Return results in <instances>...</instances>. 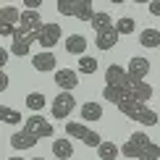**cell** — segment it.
I'll return each instance as SVG.
<instances>
[{
	"label": "cell",
	"mask_w": 160,
	"mask_h": 160,
	"mask_svg": "<svg viewBox=\"0 0 160 160\" xmlns=\"http://www.w3.org/2000/svg\"><path fill=\"white\" fill-rule=\"evenodd\" d=\"M118 110H121L126 118L137 121L139 126H158V121H160V116L150 108V105H142V102H137V100H123V102L118 105Z\"/></svg>",
	"instance_id": "cell-1"
},
{
	"label": "cell",
	"mask_w": 160,
	"mask_h": 160,
	"mask_svg": "<svg viewBox=\"0 0 160 160\" xmlns=\"http://www.w3.org/2000/svg\"><path fill=\"white\" fill-rule=\"evenodd\" d=\"M8 58H11V50L0 48V71H5V66H8Z\"/></svg>",
	"instance_id": "cell-29"
},
{
	"label": "cell",
	"mask_w": 160,
	"mask_h": 160,
	"mask_svg": "<svg viewBox=\"0 0 160 160\" xmlns=\"http://www.w3.org/2000/svg\"><path fill=\"white\" fill-rule=\"evenodd\" d=\"M150 144H152V139L144 134V131H134V134L129 137V142H123V144H121V155L139 160V155H142V152L147 150Z\"/></svg>",
	"instance_id": "cell-4"
},
{
	"label": "cell",
	"mask_w": 160,
	"mask_h": 160,
	"mask_svg": "<svg viewBox=\"0 0 160 160\" xmlns=\"http://www.w3.org/2000/svg\"><path fill=\"white\" fill-rule=\"evenodd\" d=\"M126 92H129V100H137V102L147 105L152 100V87L144 84V82H137V79L129 76V82H126Z\"/></svg>",
	"instance_id": "cell-8"
},
{
	"label": "cell",
	"mask_w": 160,
	"mask_h": 160,
	"mask_svg": "<svg viewBox=\"0 0 160 160\" xmlns=\"http://www.w3.org/2000/svg\"><path fill=\"white\" fill-rule=\"evenodd\" d=\"M42 0H24V11H39Z\"/></svg>",
	"instance_id": "cell-28"
},
{
	"label": "cell",
	"mask_w": 160,
	"mask_h": 160,
	"mask_svg": "<svg viewBox=\"0 0 160 160\" xmlns=\"http://www.w3.org/2000/svg\"><path fill=\"white\" fill-rule=\"evenodd\" d=\"M52 155H55L58 160H71V155H74V144H71L68 137H61V139H52Z\"/></svg>",
	"instance_id": "cell-17"
},
{
	"label": "cell",
	"mask_w": 160,
	"mask_h": 160,
	"mask_svg": "<svg viewBox=\"0 0 160 160\" xmlns=\"http://www.w3.org/2000/svg\"><path fill=\"white\" fill-rule=\"evenodd\" d=\"M147 11L152 13V16H158V18H160V0H152V3L147 5Z\"/></svg>",
	"instance_id": "cell-30"
},
{
	"label": "cell",
	"mask_w": 160,
	"mask_h": 160,
	"mask_svg": "<svg viewBox=\"0 0 160 160\" xmlns=\"http://www.w3.org/2000/svg\"><path fill=\"white\" fill-rule=\"evenodd\" d=\"M66 134H68V139H79V142H84L87 147H100L102 144V139H100L97 131H92L89 126L79 123V121H68L66 123Z\"/></svg>",
	"instance_id": "cell-3"
},
{
	"label": "cell",
	"mask_w": 160,
	"mask_h": 160,
	"mask_svg": "<svg viewBox=\"0 0 160 160\" xmlns=\"http://www.w3.org/2000/svg\"><path fill=\"white\" fill-rule=\"evenodd\" d=\"M0 121L8 126H16V123H21V113L8 108V105H0Z\"/></svg>",
	"instance_id": "cell-25"
},
{
	"label": "cell",
	"mask_w": 160,
	"mask_h": 160,
	"mask_svg": "<svg viewBox=\"0 0 160 160\" xmlns=\"http://www.w3.org/2000/svg\"><path fill=\"white\" fill-rule=\"evenodd\" d=\"M134 29H137V21H134L131 16H121V18L116 21V32H118V34H126V37H129V34H134Z\"/></svg>",
	"instance_id": "cell-26"
},
{
	"label": "cell",
	"mask_w": 160,
	"mask_h": 160,
	"mask_svg": "<svg viewBox=\"0 0 160 160\" xmlns=\"http://www.w3.org/2000/svg\"><path fill=\"white\" fill-rule=\"evenodd\" d=\"M8 160H26V158H18V155H13V158H8Z\"/></svg>",
	"instance_id": "cell-32"
},
{
	"label": "cell",
	"mask_w": 160,
	"mask_h": 160,
	"mask_svg": "<svg viewBox=\"0 0 160 160\" xmlns=\"http://www.w3.org/2000/svg\"><path fill=\"white\" fill-rule=\"evenodd\" d=\"M87 37L84 34H68L66 37V42H63V48L66 52H71V55H79V58H84L87 55Z\"/></svg>",
	"instance_id": "cell-14"
},
{
	"label": "cell",
	"mask_w": 160,
	"mask_h": 160,
	"mask_svg": "<svg viewBox=\"0 0 160 160\" xmlns=\"http://www.w3.org/2000/svg\"><path fill=\"white\" fill-rule=\"evenodd\" d=\"M55 87L61 92L76 89V87H79V74H76V71H71V68H58L55 71Z\"/></svg>",
	"instance_id": "cell-9"
},
{
	"label": "cell",
	"mask_w": 160,
	"mask_h": 160,
	"mask_svg": "<svg viewBox=\"0 0 160 160\" xmlns=\"http://www.w3.org/2000/svg\"><path fill=\"white\" fill-rule=\"evenodd\" d=\"M61 34H63V32H61V24L50 21V24H45L42 29L34 34V42H37L42 50H52L58 42H61Z\"/></svg>",
	"instance_id": "cell-5"
},
{
	"label": "cell",
	"mask_w": 160,
	"mask_h": 160,
	"mask_svg": "<svg viewBox=\"0 0 160 160\" xmlns=\"http://www.w3.org/2000/svg\"><path fill=\"white\" fill-rule=\"evenodd\" d=\"M139 45H142V48H150V50L160 48V29H155V26L142 29L139 32Z\"/></svg>",
	"instance_id": "cell-19"
},
{
	"label": "cell",
	"mask_w": 160,
	"mask_h": 160,
	"mask_svg": "<svg viewBox=\"0 0 160 160\" xmlns=\"http://www.w3.org/2000/svg\"><path fill=\"white\" fill-rule=\"evenodd\" d=\"M24 105H26V108H29L32 113H39V110L45 108V105H48V100H45L42 92H29V95L24 97Z\"/></svg>",
	"instance_id": "cell-22"
},
{
	"label": "cell",
	"mask_w": 160,
	"mask_h": 160,
	"mask_svg": "<svg viewBox=\"0 0 160 160\" xmlns=\"http://www.w3.org/2000/svg\"><path fill=\"white\" fill-rule=\"evenodd\" d=\"M5 89H8V74L0 71V92H5Z\"/></svg>",
	"instance_id": "cell-31"
},
{
	"label": "cell",
	"mask_w": 160,
	"mask_h": 160,
	"mask_svg": "<svg viewBox=\"0 0 160 160\" xmlns=\"http://www.w3.org/2000/svg\"><path fill=\"white\" fill-rule=\"evenodd\" d=\"M126 82H129V71H126L123 66L110 63L108 68H105V84H113V87H126Z\"/></svg>",
	"instance_id": "cell-13"
},
{
	"label": "cell",
	"mask_w": 160,
	"mask_h": 160,
	"mask_svg": "<svg viewBox=\"0 0 160 160\" xmlns=\"http://www.w3.org/2000/svg\"><path fill=\"white\" fill-rule=\"evenodd\" d=\"M24 129L29 131V134H34L37 139H45V137H52L55 126H52V123L48 121V118L42 116V113H32V116L24 121Z\"/></svg>",
	"instance_id": "cell-6"
},
{
	"label": "cell",
	"mask_w": 160,
	"mask_h": 160,
	"mask_svg": "<svg viewBox=\"0 0 160 160\" xmlns=\"http://www.w3.org/2000/svg\"><path fill=\"white\" fill-rule=\"evenodd\" d=\"M82 118L84 121H100L102 118V105L100 102H84L82 105Z\"/></svg>",
	"instance_id": "cell-23"
},
{
	"label": "cell",
	"mask_w": 160,
	"mask_h": 160,
	"mask_svg": "<svg viewBox=\"0 0 160 160\" xmlns=\"http://www.w3.org/2000/svg\"><path fill=\"white\" fill-rule=\"evenodd\" d=\"M89 24H92V29H95V32H105V29H110V26H116L108 11H95V16H92Z\"/></svg>",
	"instance_id": "cell-21"
},
{
	"label": "cell",
	"mask_w": 160,
	"mask_h": 160,
	"mask_svg": "<svg viewBox=\"0 0 160 160\" xmlns=\"http://www.w3.org/2000/svg\"><path fill=\"white\" fill-rule=\"evenodd\" d=\"M74 105H76V100H74L71 92H58L55 100H52V105H50V113H52L55 121H66L71 116V110H74Z\"/></svg>",
	"instance_id": "cell-7"
},
{
	"label": "cell",
	"mask_w": 160,
	"mask_h": 160,
	"mask_svg": "<svg viewBox=\"0 0 160 160\" xmlns=\"http://www.w3.org/2000/svg\"><path fill=\"white\" fill-rule=\"evenodd\" d=\"M32 160H45V158H32Z\"/></svg>",
	"instance_id": "cell-33"
},
{
	"label": "cell",
	"mask_w": 160,
	"mask_h": 160,
	"mask_svg": "<svg viewBox=\"0 0 160 160\" xmlns=\"http://www.w3.org/2000/svg\"><path fill=\"white\" fill-rule=\"evenodd\" d=\"M37 142H39V139H37L34 134H29L26 129H21V131H13V134H11V147H13V150H18V152L37 147Z\"/></svg>",
	"instance_id": "cell-12"
},
{
	"label": "cell",
	"mask_w": 160,
	"mask_h": 160,
	"mask_svg": "<svg viewBox=\"0 0 160 160\" xmlns=\"http://www.w3.org/2000/svg\"><path fill=\"white\" fill-rule=\"evenodd\" d=\"M21 13L24 11H18L16 5H3L0 8V24L3 26H18L21 24Z\"/></svg>",
	"instance_id": "cell-18"
},
{
	"label": "cell",
	"mask_w": 160,
	"mask_h": 160,
	"mask_svg": "<svg viewBox=\"0 0 160 160\" xmlns=\"http://www.w3.org/2000/svg\"><path fill=\"white\" fill-rule=\"evenodd\" d=\"M55 63H58V58H55V52H52V50H42V52H37V55L32 58V66H34V71H39V74L58 71Z\"/></svg>",
	"instance_id": "cell-10"
},
{
	"label": "cell",
	"mask_w": 160,
	"mask_h": 160,
	"mask_svg": "<svg viewBox=\"0 0 160 160\" xmlns=\"http://www.w3.org/2000/svg\"><path fill=\"white\" fill-rule=\"evenodd\" d=\"M97 58H92V55H84V58H79V74H97Z\"/></svg>",
	"instance_id": "cell-27"
},
{
	"label": "cell",
	"mask_w": 160,
	"mask_h": 160,
	"mask_svg": "<svg viewBox=\"0 0 160 160\" xmlns=\"http://www.w3.org/2000/svg\"><path fill=\"white\" fill-rule=\"evenodd\" d=\"M55 8L61 16H74L79 21H92V16H95L92 0H58Z\"/></svg>",
	"instance_id": "cell-2"
},
{
	"label": "cell",
	"mask_w": 160,
	"mask_h": 160,
	"mask_svg": "<svg viewBox=\"0 0 160 160\" xmlns=\"http://www.w3.org/2000/svg\"><path fill=\"white\" fill-rule=\"evenodd\" d=\"M97 155H100V160H116L118 155H121V147L105 139V142H102V144L97 147Z\"/></svg>",
	"instance_id": "cell-24"
},
{
	"label": "cell",
	"mask_w": 160,
	"mask_h": 160,
	"mask_svg": "<svg viewBox=\"0 0 160 160\" xmlns=\"http://www.w3.org/2000/svg\"><path fill=\"white\" fill-rule=\"evenodd\" d=\"M32 42L34 39L32 37H21V34H16L11 39V55H18V58H24V55H29V48H32Z\"/></svg>",
	"instance_id": "cell-20"
},
{
	"label": "cell",
	"mask_w": 160,
	"mask_h": 160,
	"mask_svg": "<svg viewBox=\"0 0 160 160\" xmlns=\"http://www.w3.org/2000/svg\"><path fill=\"white\" fill-rule=\"evenodd\" d=\"M118 32H116V26H110V29H105V32H97V39H95V45H97V50H113L116 48V42H118Z\"/></svg>",
	"instance_id": "cell-15"
},
{
	"label": "cell",
	"mask_w": 160,
	"mask_h": 160,
	"mask_svg": "<svg viewBox=\"0 0 160 160\" xmlns=\"http://www.w3.org/2000/svg\"><path fill=\"white\" fill-rule=\"evenodd\" d=\"M102 97L118 108V105H121L123 100H129V92H126V87H113V84H105V87H102Z\"/></svg>",
	"instance_id": "cell-16"
},
{
	"label": "cell",
	"mask_w": 160,
	"mask_h": 160,
	"mask_svg": "<svg viewBox=\"0 0 160 160\" xmlns=\"http://www.w3.org/2000/svg\"><path fill=\"white\" fill-rule=\"evenodd\" d=\"M126 71H129L131 79L144 82V79H147V74H150V61H147V58H142V55H134L129 63H126Z\"/></svg>",
	"instance_id": "cell-11"
}]
</instances>
